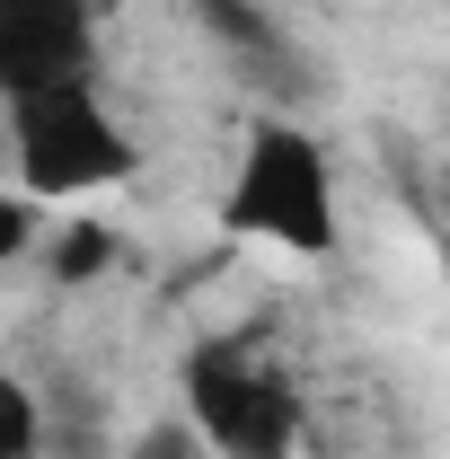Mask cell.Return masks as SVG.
<instances>
[{
    "mask_svg": "<svg viewBox=\"0 0 450 459\" xmlns=\"http://www.w3.org/2000/svg\"><path fill=\"white\" fill-rule=\"evenodd\" d=\"M9 142H18V177H27V195L45 204V195H98L115 177H133V142H124V124L98 107V89L89 80H36V89H18L9 98Z\"/></svg>",
    "mask_w": 450,
    "mask_h": 459,
    "instance_id": "cell-1",
    "label": "cell"
},
{
    "mask_svg": "<svg viewBox=\"0 0 450 459\" xmlns=\"http://www.w3.org/2000/svg\"><path fill=\"white\" fill-rule=\"evenodd\" d=\"M221 221L238 238H274V247H336V177H327V151L300 133V124H256L247 151H238V177H229Z\"/></svg>",
    "mask_w": 450,
    "mask_h": 459,
    "instance_id": "cell-2",
    "label": "cell"
},
{
    "mask_svg": "<svg viewBox=\"0 0 450 459\" xmlns=\"http://www.w3.org/2000/svg\"><path fill=\"white\" fill-rule=\"evenodd\" d=\"M186 406L195 433L221 459H282L300 442V398L274 362H256L247 344H195L186 353Z\"/></svg>",
    "mask_w": 450,
    "mask_h": 459,
    "instance_id": "cell-3",
    "label": "cell"
},
{
    "mask_svg": "<svg viewBox=\"0 0 450 459\" xmlns=\"http://www.w3.org/2000/svg\"><path fill=\"white\" fill-rule=\"evenodd\" d=\"M89 62V9L80 0H0V98L36 80H80Z\"/></svg>",
    "mask_w": 450,
    "mask_h": 459,
    "instance_id": "cell-4",
    "label": "cell"
},
{
    "mask_svg": "<svg viewBox=\"0 0 450 459\" xmlns=\"http://www.w3.org/2000/svg\"><path fill=\"white\" fill-rule=\"evenodd\" d=\"M195 18L221 36L229 54H247V62H291V54H282V27L256 9V0H195Z\"/></svg>",
    "mask_w": 450,
    "mask_h": 459,
    "instance_id": "cell-5",
    "label": "cell"
},
{
    "mask_svg": "<svg viewBox=\"0 0 450 459\" xmlns=\"http://www.w3.org/2000/svg\"><path fill=\"white\" fill-rule=\"evenodd\" d=\"M115 256H124V238H115L107 221H71V230H54V283H98Z\"/></svg>",
    "mask_w": 450,
    "mask_h": 459,
    "instance_id": "cell-6",
    "label": "cell"
},
{
    "mask_svg": "<svg viewBox=\"0 0 450 459\" xmlns=\"http://www.w3.org/2000/svg\"><path fill=\"white\" fill-rule=\"evenodd\" d=\"M45 442V415H36V389L18 371H0V459H36Z\"/></svg>",
    "mask_w": 450,
    "mask_h": 459,
    "instance_id": "cell-7",
    "label": "cell"
},
{
    "mask_svg": "<svg viewBox=\"0 0 450 459\" xmlns=\"http://www.w3.org/2000/svg\"><path fill=\"white\" fill-rule=\"evenodd\" d=\"M36 238V204H18V195H0V256H18Z\"/></svg>",
    "mask_w": 450,
    "mask_h": 459,
    "instance_id": "cell-8",
    "label": "cell"
},
{
    "mask_svg": "<svg viewBox=\"0 0 450 459\" xmlns=\"http://www.w3.org/2000/svg\"><path fill=\"white\" fill-rule=\"evenodd\" d=\"M142 459H203V451H195L186 424H160V433H142Z\"/></svg>",
    "mask_w": 450,
    "mask_h": 459,
    "instance_id": "cell-9",
    "label": "cell"
}]
</instances>
